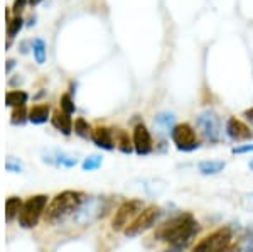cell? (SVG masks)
Instances as JSON below:
<instances>
[{
    "label": "cell",
    "instance_id": "1",
    "mask_svg": "<svg viewBox=\"0 0 253 252\" xmlns=\"http://www.w3.org/2000/svg\"><path fill=\"white\" fill-rule=\"evenodd\" d=\"M199 230H201V225L194 218V215L184 212L157 225L154 232V241L169 244L164 252H182L193 244Z\"/></svg>",
    "mask_w": 253,
    "mask_h": 252
},
{
    "label": "cell",
    "instance_id": "2",
    "mask_svg": "<svg viewBox=\"0 0 253 252\" xmlns=\"http://www.w3.org/2000/svg\"><path fill=\"white\" fill-rule=\"evenodd\" d=\"M86 195L83 192H76V190H64L56 195L47 205L46 212H44V220L49 223H56L64 220L69 215H75L76 210L83 205V202L86 200Z\"/></svg>",
    "mask_w": 253,
    "mask_h": 252
},
{
    "label": "cell",
    "instance_id": "3",
    "mask_svg": "<svg viewBox=\"0 0 253 252\" xmlns=\"http://www.w3.org/2000/svg\"><path fill=\"white\" fill-rule=\"evenodd\" d=\"M46 206L47 195H34V197L27 198L19 213V225L22 229H34L39 223L41 215L46 212Z\"/></svg>",
    "mask_w": 253,
    "mask_h": 252
},
{
    "label": "cell",
    "instance_id": "4",
    "mask_svg": "<svg viewBox=\"0 0 253 252\" xmlns=\"http://www.w3.org/2000/svg\"><path fill=\"white\" fill-rule=\"evenodd\" d=\"M161 215H162L161 206H157V205L145 206V208L142 210V212L138 213L128 225H126V229L124 230L125 237L132 239V237H137V235L147 232V230L152 229V227L156 225Z\"/></svg>",
    "mask_w": 253,
    "mask_h": 252
},
{
    "label": "cell",
    "instance_id": "5",
    "mask_svg": "<svg viewBox=\"0 0 253 252\" xmlns=\"http://www.w3.org/2000/svg\"><path fill=\"white\" fill-rule=\"evenodd\" d=\"M170 141L174 142L175 149L181 152H194L201 148V142L196 137L194 127L187 122L175 124V127L170 132Z\"/></svg>",
    "mask_w": 253,
    "mask_h": 252
},
{
    "label": "cell",
    "instance_id": "6",
    "mask_svg": "<svg viewBox=\"0 0 253 252\" xmlns=\"http://www.w3.org/2000/svg\"><path fill=\"white\" fill-rule=\"evenodd\" d=\"M196 127H198L199 134L206 142L216 144L221 139V119L213 110L201 112L196 117Z\"/></svg>",
    "mask_w": 253,
    "mask_h": 252
},
{
    "label": "cell",
    "instance_id": "7",
    "mask_svg": "<svg viewBox=\"0 0 253 252\" xmlns=\"http://www.w3.org/2000/svg\"><path fill=\"white\" fill-rule=\"evenodd\" d=\"M231 239H233V232H231L230 227H221V229L214 230L208 237L201 239L191 252H219L224 247L230 246Z\"/></svg>",
    "mask_w": 253,
    "mask_h": 252
},
{
    "label": "cell",
    "instance_id": "8",
    "mask_svg": "<svg viewBox=\"0 0 253 252\" xmlns=\"http://www.w3.org/2000/svg\"><path fill=\"white\" fill-rule=\"evenodd\" d=\"M105 210H107V203L103 198H86L71 218L78 225H88L96 218H100L105 213Z\"/></svg>",
    "mask_w": 253,
    "mask_h": 252
},
{
    "label": "cell",
    "instance_id": "9",
    "mask_svg": "<svg viewBox=\"0 0 253 252\" xmlns=\"http://www.w3.org/2000/svg\"><path fill=\"white\" fill-rule=\"evenodd\" d=\"M144 202L142 200H126L122 203L117 208L115 215L112 218V229L115 232H120V230H125L126 225L137 217L138 213L144 210Z\"/></svg>",
    "mask_w": 253,
    "mask_h": 252
},
{
    "label": "cell",
    "instance_id": "10",
    "mask_svg": "<svg viewBox=\"0 0 253 252\" xmlns=\"http://www.w3.org/2000/svg\"><path fill=\"white\" fill-rule=\"evenodd\" d=\"M133 149H135V154L138 156H149L154 151V142H152V136H150L149 129L145 127L144 124H137L133 127Z\"/></svg>",
    "mask_w": 253,
    "mask_h": 252
},
{
    "label": "cell",
    "instance_id": "11",
    "mask_svg": "<svg viewBox=\"0 0 253 252\" xmlns=\"http://www.w3.org/2000/svg\"><path fill=\"white\" fill-rule=\"evenodd\" d=\"M42 162L49 166H56V168L69 169L78 164V159L73 154L61 151V149H47V151H42Z\"/></svg>",
    "mask_w": 253,
    "mask_h": 252
},
{
    "label": "cell",
    "instance_id": "12",
    "mask_svg": "<svg viewBox=\"0 0 253 252\" xmlns=\"http://www.w3.org/2000/svg\"><path fill=\"white\" fill-rule=\"evenodd\" d=\"M224 132L235 142H247L253 139V132L250 131L247 124L243 120L236 119V117H230L224 124Z\"/></svg>",
    "mask_w": 253,
    "mask_h": 252
},
{
    "label": "cell",
    "instance_id": "13",
    "mask_svg": "<svg viewBox=\"0 0 253 252\" xmlns=\"http://www.w3.org/2000/svg\"><path fill=\"white\" fill-rule=\"evenodd\" d=\"M91 141L98 149L103 151H113L117 146L115 142V132L108 127H98L91 134Z\"/></svg>",
    "mask_w": 253,
    "mask_h": 252
},
{
    "label": "cell",
    "instance_id": "14",
    "mask_svg": "<svg viewBox=\"0 0 253 252\" xmlns=\"http://www.w3.org/2000/svg\"><path fill=\"white\" fill-rule=\"evenodd\" d=\"M175 127V117L170 112H161L154 117V129L159 136H170L172 129Z\"/></svg>",
    "mask_w": 253,
    "mask_h": 252
},
{
    "label": "cell",
    "instance_id": "15",
    "mask_svg": "<svg viewBox=\"0 0 253 252\" xmlns=\"http://www.w3.org/2000/svg\"><path fill=\"white\" fill-rule=\"evenodd\" d=\"M51 124L54 125V129H58L59 132H63L64 136H71L73 132V120L71 115L64 113L63 110H56L51 117Z\"/></svg>",
    "mask_w": 253,
    "mask_h": 252
},
{
    "label": "cell",
    "instance_id": "16",
    "mask_svg": "<svg viewBox=\"0 0 253 252\" xmlns=\"http://www.w3.org/2000/svg\"><path fill=\"white\" fill-rule=\"evenodd\" d=\"M226 168V161L221 159H203L198 162V171L203 176H214Z\"/></svg>",
    "mask_w": 253,
    "mask_h": 252
},
{
    "label": "cell",
    "instance_id": "17",
    "mask_svg": "<svg viewBox=\"0 0 253 252\" xmlns=\"http://www.w3.org/2000/svg\"><path fill=\"white\" fill-rule=\"evenodd\" d=\"M51 119V107L47 103L34 105L29 110V122L34 125H42Z\"/></svg>",
    "mask_w": 253,
    "mask_h": 252
},
{
    "label": "cell",
    "instance_id": "18",
    "mask_svg": "<svg viewBox=\"0 0 253 252\" xmlns=\"http://www.w3.org/2000/svg\"><path fill=\"white\" fill-rule=\"evenodd\" d=\"M115 142H117V148L120 152L124 154H132L135 149H133V141L132 137L128 136V132L124 131V129H117L115 131Z\"/></svg>",
    "mask_w": 253,
    "mask_h": 252
},
{
    "label": "cell",
    "instance_id": "19",
    "mask_svg": "<svg viewBox=\"0 0 253 252\" xmlns=\"http://www.w3.org/2000/svg\"><path fill=\"white\" fill-rule=\"evenodd\" d=\"M24 202L19 197H9L5 202V220L12 222L15 218H19V213L22 210Z\"/></svg>",
    "mask_w": 253,
    "mask_h": 252
},
{
    "label": "cell",
    "instance_id": "20",
    "mask_svg": "<svg viewBox=\"0 0 253 252\" xmlns=\"http://www.w3.org/2000/svg\"><path fill=\"white\" fill-rule=\"evenodd\" d=\"M29 100V95H27L24 90H12L5 95V105L7 107H24Z\"/></svg>",
    "mask_w": 253,
    "mask_h": 252
},
{
    "label": "cell",
    "instance_id": "21",
    "mask_svg": "<svg viewBox=\"0 0 253 252\" xmlns=\"http://www.w3.org/2000/svg\"><path fill=\"white\" fill-rule=\"evenodd\" d=\"M31 50H32V54H34V59L38 64H44L47 59V50H46V43H44V39L41 38H36L32 41L31 44Z\"/></svg>",
    "mask_w": 253,
    "mask_h": 252
},
{
    "label": "cell",
    "instance_id": "22",
    "mask_svg": "<svg viewBox=\"0 0 253 252\" xmlns=\"http://www.w3.org/2000/svg\"><path fill=\"white\" fill-rule=\"evenodd\" d=\"M101 164H103V157H101L100 154H91V156H88L83 159V162H81V169H83V171H96Z\"/></svg>",
    "mask_w": 253,
    "mask_h": 252
},
{
    "label": "cell",
    "instance_id": "23",
    "mask_svg": "<svg viewBox=\"0 0 253 252\" xmlns=\"http://www.w3.org/2000/svg\"><path fill=\"white\" fill-rule=\"evenodd\" d=\"M27 120H29V112L26 110V105L12 110V115H10V124L12 125H24Z\"/></svg>",
    "mask_w": 253,
    "mask_h": 252
},
{
    "label": "cell",
    "instance_id": "24",
    "mask_svg": "<svg viewBox=\"0 0 253 252\" xmlns=\"http://www.w3.org/2000/svg\"><path fill=\"white\" fill-rule=\"evenodd\" d=\"M24 20L20 15H15V17H12L9 22H7V36H9V39H14L15 36L19 34V31L24 27Z\"/></svg>",
    "mask_w": 253,
    "mask_h": 252
},
{
    "label": "cell",
    "instance_id": "25",
    "mask_svg": "<svg viewBox=\"0 0 253 252\" xmlns=\"http://www.w3.org/2000/svg\"><path fill=\"white\" fill-rule=\"evenodd\" d=\"M75 134L76 136H80L81 139H91V134H93V131H91V127H89V124L84 119H76V122H75Z\"/></svg>",
    "mask_w": 253,
    "mask_h": 252
},
{
    "label": "cell",
    "instance_id": "26",
    "mask_svg": "<svg viewBox=\"0 0 253 252\" xmlns=\"http://www.w3.org/2000/svg\"><path fill=\"white\" fill-rule=\"evenodd\" d=\"M240 252H253V225L248 227L247 232L238 241Z\"/></svg>",
    "mask_w": 253,
    "mask_h": 252
},
{
    "label": "cell",
    "instance_id": "27",
    "mask_svg": "<svg viewBox=\"0 0 253 252\" xmlns=\"http://www.w3.org/2000/svg\"><path fill=\"white\" fill-rule=\"evenodd\" d=\"M59 105H61V110H63L64 113H68V115H71V113L76 112L75 100H73V97L69 95V93H64V95L61 97Z\"/></svg>",
    "mask_w": 253,
    "mask_h": 252
},
{
    "label": "cell",
    "instance_id": "28",
    "mask_svg": "<svg viewBox=\"0 0 253 252\" xmlns=\"http://www.w3.org/2000/svg\"><path fill=\"white\" fill-rule=\"evenodd\" d=\"M5 169H7L9 173L19 174V173H22V171H24V164L17 159V157L9 156V157L5 159Z\"/></svg>",
    "mask_w": 253,
    "mask_h": 252
},
{
    "label": "cell",
    "instance_id": "29",
    "mask_svg": "<svg viewBox=\"0 0 253 252\" xmlns=\"http://www.w3.org/2000/svg\"><path fill=\"white\" fill-rule=\"evenodd\" d=\"M27 3H29V0H14V3H12V14H14V17L22 14L24 7H26Z\"/></svg>",
    "mask_w": 253,
    "mask_h": 252
},
{
    "label": "cell",
    "instance_id": "30",
    "mask_svg": "<svg viewBox=\"0 0 253 252\" xmlns=\"http://www.w3.org/2000/svg\"><path fill=\"white\" fill-rule=\"evenodd\" d=\"M253 152V144H240V146H235L231 149V154H250Z\"/></svg>",
    "mask_w": 253,
    "mask_h": 252
},
{
    "label": "cell",
    "instance_id": "31",
    "mask_svg": "<svg viewBox=\"0 0 253 252\" xmlns=\"http://www.w3.org/2000/svg\"><path fill=\"white\" fill-rule=\"evenodd\" d=\"M29 44H32V43H29V41H22V43L19 44L20 54H27V52H29Z\"/></svg>",
    "mask_w": 253,
    "mask_h": 252
},
{
    "label": "cell",
    "instance_id": "32",
    "mask_svg": "<svg viewBox=\"0 0 253 252\" xmlns=\"http://www.w3.org/2000/svg\"><path fill=\"white\" fill-rule=\"evenodd\" d=\"M243 117H245V120L250 124V127L253 129V108H248V110H245L243 112Z\"/></svg>",
    "mask_w": 253,
    "mask_h": 252
},
{
    "label": "cell",
    "instance_id": "33",
    "mask_svg": "<svg viewBox=\"0 0 253 252\" xmlns=\"http://www.w3.org/2000/svg\"><path fill=\"white\" fill-rule=\"evenodd\" d=\"M22 83H24L22 75H15V78H12V80L9 81L10 87H17V85H22Z\"/></svg>",
    "mask_w": 253,
    "mask_h": 252
},
{
    "label": "cell",
    "instance_id": "34",
    "mask_svg": "<svg viewBox=\"0 0 253 252\" xmlns=\"http://www.w3.org/2000/svg\"><path fill=\"white\" fill-rule=\"evenodd\" d=\"M15 64H17V63H15V59H7V64H5V73H7V75H9L12 70H14Z\"/></svg>",
    "mask_w": 253,
    "mask_h": 252
},
{
    "label": "cell",
    "instance_id": "35",
    "mask_svg": "<svg viewBox=\"0 0 253 252\" xmlns=\"http://www.w3.org/2000/svg\"><path fill=\"white\" fill-rule=\"evenodd\" d=\"M41 2H42V0H29V3H31L32 7H34V5H39Z\"/></svg>",
    "mask_w": 253,
    "mask_h": 252
},
{
    "label": "cell",
    "instance_id": "36",
    "mask_svg": "<svg viewBox=\"0 0 253 252\" xmlns=\"http://www.w3.org/2000/svg\"><path fill=\"white\" fill-rule=\"evenodd\" d=\"M34 24H36V17H31L29 20H27V26H29V27L34 26Z\"/></svg>",
    "mask_w": 253,
    "mask_h": 252
},
{
    "label": "cell",
    "instance_id": "37",
    "mask_svg": "<svg viewBox=\"0 0 253 252\" xmlns=\"http://www.w3.org/2000/svg\"><path fill=\"white\" fill-rule=\"evenodd\" d=\"M248 168H250V171H253V159L248 162Z\"/></svg>",
    "mask_w": 253,
    "mask_h": 252
}]
</instances>
